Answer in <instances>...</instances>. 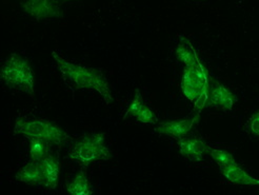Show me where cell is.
Masks as SVG:
<instances>
[{
    "label": "cell",
    "instance_id": "obj_1",
    "mask_svg": "<svg viewBox=\"0 0 259 195\" xmlns=\"http://www.w3.org/2000/svg\"><path fill=\"white\" fill-rule=\"evenodd\" d=\"M57 62L59 71L64 81L73 85L76 89H92L98 92L107 103L113 101L109 83L98 70L75 64L61 58L56 52L52 53Z\"/></svg>",
    "mask_w": 259,
    "mask_h": 195
},
{
    "label": "cell",
    "instance_id": "obj_2",
    "mask_svg": "<svg viewBox=\"0 0 259 195\" xmlns=\"http://www.w3.org/2000/svg\"><path fill=\"white\" fill-rule=\"evenodd\" d=\"M210 83L209 73L200 61L195 66L185 68L181 80V90L189 100L195 102L198 111L205 107L210 91Z\"/></svg>",
    "mask_w": 259,
    "mask_h": 195
},
{
    "label": "cell",
    "instance_id": "obj_3",
    "mask_svg": "<svg viewBox=\"0 0 259 195\" xmlns=\"http://www.w3.org/2000/svg\"><path fill=\"white\" fill-rule=\"evenodd\" d=\"M2 80L10 87L34 95V73L29 61L18 54H12L2 68Z\"/></svg>",
    "mask_w": 259,
    "mask_h": 195
},
{
    "label": "cell",
    "instance_id": "obj_4",
    "mask_svg": "<svg viewBox=\"0 0 259 195\" xmlns=\"http://www.w3.org/2000/svg\"><path fill=\"white\" fill-rule=\"evenodd\" d=\"M69 156L81 167H88L97 161L109 160L111 152L105 145V134H85L75 142Z\"/></svg>",
    "mask_w": 259,
    "mask_h": 195
},
{
    "label": "cell",
    "instance_id": "obj_5",
    "mask_svg": "<svg viewBox=\"0 0 259 195\" xmlns=\"http://www.w3.org/2000/svg\"><path fill=\"white\" fill-rule=\"evenodd\" d=\"M14 133L21 134L28 138H41L47 140L49 144L56 146H63L70 139V136L61 128L42 120L27 121L18 119Z\"/></svg>",
    "mask_w": 259,
    "mask_h": 195
},
{
    "label": "cell",
    "instance_id": "obj_6",
    "mask_svg": "<svg viewBox=\"0 0 259 195\" xmlns=\"http://www.w3.org/2000/svg\"><path fill=\"white\" fill-rule=\"evenodd\" d=\"M22 8L25 13L37 20L60 18L63 15L57 0H24Z\"/></svg>",
    "mask_w": 259,
    "mask_h": 195
},
{
    "label": "cell",
    "instance_id": "obj_7",
    "mask_svg": "<svg viewBox=\"0 0 259 195\" xmlns=\"http://www.w3.org/2000/svg\"><path fill=\"white\" fill-rule=\"evenodd\" d=\"M236 100L237 97L228 88L211 80L205 107H216L224 111H231Z\"/></svg>",
    "mask_w": 259,
    "mask_h": 195
},
{
    "label": "cell",
    "instance_id": "obj_8",
    "mask_svg": "<svg viewBox=\"0 0 259 195\" xmlns=\"http://www.w3.org/2000/svg\"><path fill=\"white\" fill-rule=\"evenodd\" d=\"M178 146L181 155L195 162H200L203 155L206 153L209 154L211 150V148L198 137H181L178 139Z\"/></svg>",
    "mask_w": 259,
    "mask_h": 195
},
{
    "label": "cell",
    "instance_id": "obj_9",
    "mask_svg": "<svg viewBox=\"0 0 259 195\" xmlns=\"http://www.w3.org/2000/svg\"><path fill=\"white\" fill-rule=\"evenodd\" d=\"M198 119V114L193 117H188L186 120H180V121H172V122H164L161 123L158 128L157 131L160 134L169 135L174 138H181L185 137L190 130L195 125Z\"/></svg>",
    "mask_w": 259,
    "mask_h": 195
},
{
    "label": "cell",
    "instance_id": "obj_10",
    "mask_svg": "<svg viewBox=\"0 0 259 195\" xmlns=\"http://www.w3.org/2000/svg\"><path fill=\"white\" fill-rule=\"evenodd\" d=\"M44 183L42 185L48 189H55L58 184L60 164L56 156L48 154L46 158L40 161Z\"/></svg>",
    "mask_w": 259,
    "mask_h": 195
},
{
    "label": "cell",
    "instance_id": "obj_11",
    "mask_svg": "<svg viewBox=\"0 0 259 195\" xmlns=\"http://www.w3.org/2000/svg\"><path fill=\"white\" fill-rule=\"evenodd\" d=\"M223 175L230 183L235 185H247V186H259V179L250 176L241 167L233 164L224 168H220Z\"/></svg>",
    "mask_w": 259,
    "mask_h": 195
},
{
    "label": "cell",
    "instance_id": "obj_12",
    "mask_svg": "<svg viewBox=\"0 0 259 195\" xmlns=\"http://www.w3.org/2000/svg\"><path fill=\"white\" fill-rule=\"evenodd\" d=\"M16 179L29 185H42L44 177L40 162L32 161L28 165L22 167L16 174Z\"/></svg>",
    "mask_w": 259,
    "mask_h": 195
},
{
    "label": "cell",
    "instance_id": "obj_13",
    "mask_svg": "<svg viewBox=\"0 0 259 195\" xmlns=\"http://www.w3.org/2000/svg\"><path fill=\"white\" fill-rule=\"evenodd\" d=\"M176 57L186 64V67H192L199 61L197 54L192 44L185 37H180V42L176 49Z\"/></svg>",
    "mask_w": 259,
    "mask_h": 195
},
{
    "label": "cell",
    "instance_id": "obj_14",
    "mask_svg": "<svg viewBox=\"0 0 259 195\" xmlns=\"http://www.w3.org/2000/svg\"><path fill=\"white\" fill-rule=\"evenodd\" d=\"M67 190L73 195H90L92 193L89 179L84 170H80L68 185Z\"/></svg>",
    "mask_w": 259,
    "mask_h": 195
},
{
    "label": "cell",
    "instance_id": "obj_15",
    "mask_svg": "<svg viewBox=\"0 0 259 195\" xmlns=\"http://www.w3.org/2000/svg\"><path fill=\"white\" fill-rule=\"evenodd\" d=\"M49 154V142L41 138H30V156L34 162H40Z\"/></svg>",
    "mask_w": 259,
    "mask_h": 195
},
{
    "label": "cell",
    "instance_id": "obj_16",
    "mask_svg": "<svg viewBox=\"0 0 259 195\" xmlns=\"http://www.w3.org/2000/svg\"><path fill=\"white\" fill-rule=\"evenodd\" d=\"M209 154L212 156V159L217 163L220 168H224L233 164H236L233 155L223 149H211Z\"/></svg>",
    "mask_w": 259,
    "mask_h": 195
},
{
    "label": "cell",
    "instance_id": "obj_17",
    "mask_svg": "<svg viewBox=\"0 0 259 195\" xmlns=\"http://www.w3.org/2000/svg\"><path fill=\"white\" fill-rule=\"evenodd\" d=\"M144 99H142L141 93L138 89H136L135 91V96L133 98V100L130 103V106L127 107V110L123 116V119H126L127 116H134L136 117V115L138 114V112L140 111V109L144 106Z\"/></svg>",
    "mask_w": 259,
    "mask_h": 195
},
{
    "label": "cell",
    "instance_id": "obj_18",
    "mask_svg": "<svg viewBox=\"0 0 259 195\" xmlns=\"http://www.w3.org/2000/svg\"><path fill=\"white\" fill-rule=\"evenodd\" d=\"M137 121L144 123V124H154L157 122V117L155 115V113L146 105L142 106L138 114L136 115Z\"/></svg>",
    "mask_w": 259,
    "mask_h": 195
},
{
    "label": "cell",
    "instance_id": "obj_19",
    "mask_svg": "<svg viewBox=\"0 0 259 195\" xmlns=\"http://www.w3.org/2000/svg\"><path fill=\"white\" fill-rule=\"evenodd\" d=\"M250 130L253 135L259 136V112L253 114L250 122Z\"/></svg>",
    "mask_w": 259,
    "mask_h": 195
}]
</instances>
